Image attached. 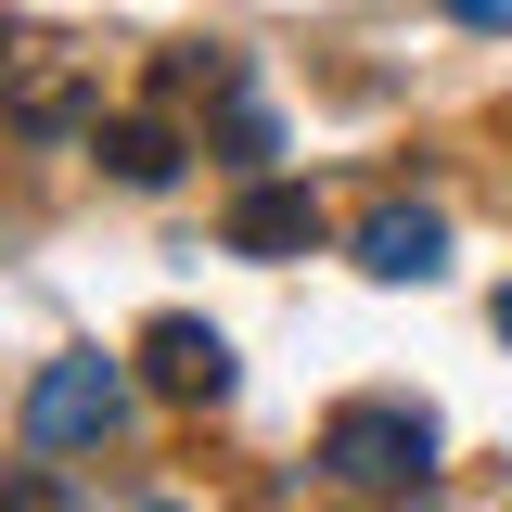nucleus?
I'll return each mask as SVG.
<instances>
[{"label":"nucleus","mask_w":512,"mask_h":512,"mask_svg":"<svg viewBox=\"0 0 512 512\" xmlns=\"http://www.w3.org/2000/svg\"><path fill=\"white\" fill-rule=\"evenodd\" d=\"M320 474L359 487V500H423V487H436V423H423L410 397H346V410L320 423Z\"/></svg>","instance_id":"f257e3e1"},{"label":"nucleus","mask_w":512,"mask_h":512,"mask_svg":"<svg viewBox=\"0 0 512 512\" xmlns=\"http://www.w3.org/2000/svg\"><path fill=\"white\" fill-rule=\"evenodd\" d=\"M116 423H128V372L103 359V346L39 359V384H26V436H39V448H103Z\"/></svg>","instance_id":"f03ea898"},{"label":"nucleus","mask_w":512,"mask_h":512,"mask_svg":"<svg viewBox=\"0 0 512 512\" xmlns=\"http://www.w3.org/2000/svg\"><path fill=\"white\" fill-rule=\"evenodd\" d=\"M141 384H154V397H192V410H218V397H231V333L192 320V308H167L154 333H141Z\"/></svg>","instance_id":"7ed1b4c3"},{"label":"nucleus","mask_w":512,"mask_h":512,"mask_svg":"<svg viewBox=\"0 0 512 512\" xmlns=\"http://www.w3.org/2000/svg\"><path fill=\"white\" fill-rule=\"evenodd\" d=\"M359 269H372V282H436L448 269V218L436 205H372V218H359Z\"/></svg>","instance_id":"20e7f679"},{"label":"nucleus","mask_w":512,"mask_h":512,"mask_svg":"<svg viewBox=\"0 0 512 512\" xmlns=\"http://www.w3.org/2000/svg\"><path fill=\"white\" fill-rule=\"evenodd\" d=\"M320 244V192L308 180H256L231 205V256H308Z\"/></svg>","instance_id":"39448f33"},{"label":"nucleus","mask_w":512,"mask_h":512,"mask_svg":"<svg viewBox=\"0 0 512 512\" xmlns=\"http://www.w3.org/2000/svg\"><path fill=\"white\" fill-rule=\"evenodd\" d=\"M13 128H26V141H77V128H103V116H90V77H77V64L13 77Z\"/></svg>","instance_id":"423d86ee"},{"label":"nucleus","mask_w":512,"mask_h":512,"mask_svg":"<svg viewBox=\"0 0 512 512\" xmlns=\"http://www.w3.org/2000/svg\"><path fill=\"white\" fill-rule=\"evenodd\" d=\"M90 141H103V167H116L128 192H167V180H180V128H167V116H116V128H90Z\"/></svg>","instance_id":"0eeeda50"},{"label":"nucleus","mask_w":512,"mask_h":512,"mask_svg":"<svg viewBox=\"0 0 512 512\" xmlns=\"http://www.w3.org/2000/svg\"><path fill=\"white\" fill-rule=\"evenodd\" d=\"M218 154H231V167H269V154H282L269 103H244V90H231V103H218Z\"/></svg>","instance_id":"6e6552de"},{"label":"nucleus","mask_w":512,"mask_h":512,"mask_svg":"<svg viewBox=\"0 0 512 512\" xmlns=\"http://www.w3.org/2000/svg\"><path fill=\"white\" fill-rule=\"evenodd\" d=\"M448 13H461V26H487V39L512 26V0H448Z\"/></svg>","instance_id":"1a4fd4ad"},{"label":"nucleus","mask_w":512,"mask_h":512,"mask_svg":"<svg viewBox=\"0 0 512 512\" xmlns=\"http://www.w3.org/2000/svg\"><path fill=\"white\" fill-rule=\"evenodd\" d=\"M500 346H512V282H500Z\"/></svg>","instance_id":"9d476101"},{"label":"nucleus","mask_w":512,"mask_h":512,"mask_svg":"<svg viewBox=\"0 0 512 512\" xmlns=\"http://www.w3.org/2000/svg\"><path fill=\"white\" fill-rule=\"evenodd\" d=\"M0 77H13V26H0Z\"/></svg>","instance_id":"9b49d317"}]
</instances>
